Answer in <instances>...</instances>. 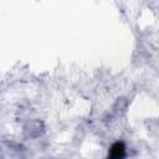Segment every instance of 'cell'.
I'll return each mask as SVG.
<instances>
[{"instance_id":"6da1fadb","label":"cell","mask_w":159,"mask_h":159,"mask_svg":"<svg viewBox=\"0 0 159 159\" xmlns=\"http://www.w3.org/2000/svg\"><path fill=\"white\" fill-rule=\"evenodd\" d=\"M124 157H125V147H124V144L122 142L114 143L109 149L108 159H124Z\"/></svg>"}]
</instances>
